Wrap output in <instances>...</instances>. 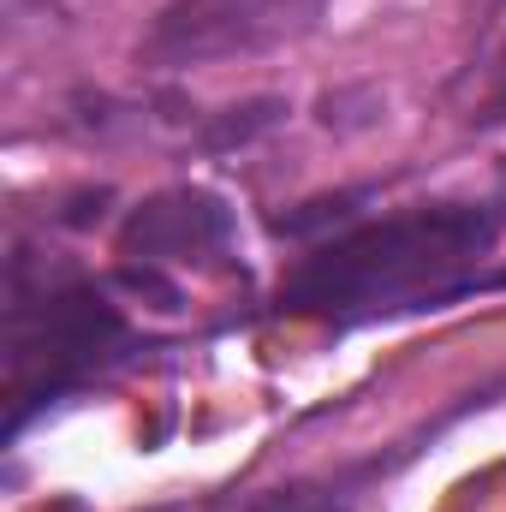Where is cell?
<instances>
[{
  "instance_id": "obj_1",
  "label": "cell",
  "mask_w": 506,
  "mask_h": 512,
  "mask_svg": "<svg viewBox=\"0 0 506 512\" xmlns=\"http://www.w3.org/2000/svg\"><path fill=\"white\" fill-rule=\"evenodd\" d=\"M501 245V215L489 203H435L381 215L334 233L280 280V310L358 328L405 310H435L483 286Z\"/></svg>"
},
{
  "instance_id": "obj_2",
  "label": "cell",
  "mask_w": 506,
  "mask_h": 512,
  "mask_svg": "<svg viewBox=\"0 0 506 512\" xmlns=\"http://www.w3.org/2000/svg\"><path fill=\"white\" fill-rule=\"evenodd\" d=\"M126 346H131L126 316L96 286H48L42 298L12 286V310H6V364H12V376H6V435H18L30 423V411H42L78 382H90Z\"/></svg>"
},
{
  "instance_id": "obj_3",
  "label": "cell",
  "mask_w": 506,
  "mask_h": 512,
  "mask_svg": "<svg viewBox=\"0 0 506 512\" xmlns=\"http://www.w3.org/2000/svg\"><path fill=\"white\" fill-rule=\"evenodd\" d=\"M334 0H167L137 36V66L155 78L256 60L286 42H304Z\"/></svg>"
},
{
  "instance_id": "obj_4",
  "label": "cell",
  "mask_w": 506,
  "mask_h": 512,
  "mask_svg": "<svg viewBox=\"0 0 506 512\" xmlns=\"http://www.w3.org/2000/svg\"><path fill=\"white\" fill-rule=\"evenodd\" d=\"M233 245V215L221 197L209 191H161L143 209H131L120 251L143 268H167V262H209Z\"/></svg>"
},
{
  "instance_id": "obj_5",
  "label": "cell",
  "mask_w": 506,
  "mask_h": 512,
  "mask_svg": "<svg viewBox=\"0 0 506 512\" xmlns=\"http://www.w3.org/2000/svg\"><path fill=\"white\" fill-rule=\"evenodd\" d=\"M387 471V459H370V465H358V471H340V477H316V483H292V489H274V495H262L251 512H352L358 507V495H364V483Z\"/></svg>"
},
{
  "instance_id": "obj_6",
  "label": "cell",
  "mask_w": 506,
  "mask_h": 512,
  "mask_svg": "<svg viewBox=\"0 0 506 512\" xmlns=\"http://www.w3.org/2000/svg\"><path fill=\"white\" fill-rule=\"evenodd\" d=\"M286 114V102H245V108H227L215 126L203 131V149H233V143H251L256 131H268Z\"/></svg>"
},
{
  "instance_id": "obj_7",
  "label": "cell",
  "mask_w": 506,
  "mask_h": 512,
  "mask_svg": "<svg viewBox=\"0 0 506 512\" xmlns=\"http://www.w3.org/2000/svg\"><path fill=\"white\" fill-rule=\"evenodd\" d=\"M483 120H489V126H501V120H506V60H501V72H495V84H489V102H483Z\"/></svg>"
},
{
  "instance_id": "obj_8",
  "label": "cell",
  "mask_w": 506,
  "mask_h": 512,
  "mask_svg": "<svg viewBox=\"0 0 506 512\" xmlns=\"http://www.w3.org/2000/svg\"><path fill=\"white\" fill-rule=\"evenodd\" d=\"M495 6H501V0H477V12H483V18H489V12H495Z\"/></svg>"
}]
</instances>
